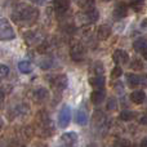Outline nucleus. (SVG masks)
<instances>
[{
    "mask_svg": "<svg viewBox=\"0 0 147 147\" xmlns=\"http://www.w3.org/2000/svg\"><path fill=\"white\" fill-rule=\"evenodd\" d=\"M12 18L21 26L34 25L39 18V9L30 4H21L13 10Z\"/></svg>",
    "mask_w": 147,
    "mask_h": 147,
    "instance_id": "obj_1",
    "label": "nucleus"
},
{
    "mask_svg": "<svg viewBox=\"0 0 147 147\" xmlns=\"http://www.w3.org/2000/svg\"><path fill=\"white\" fill-rule=\"evenodd\" d=\"M36 132L41 137H49L53 133V123L52 119L45 111H40L36 115Z\"/></svg>",
    "mask_w": 147,
    "mask_h": 147,
    "instance_id": "obj_2",
    "label": "nucleus"
},
{
    "mask_svg": "<svg viewBox=\"0 0 147 147\" xmlns=\"http://www.w3.org/2000/svg\"><path fill=\"white\" fill-rule=\"evenodd\" d=\"M16 38V32L12 23L7 18H0V40L9 41Z\"/></svg>",
    "mask_w": 147,
    "mask_h": 147,
    "instance_id": "obj_3",
    "label": "nucleus"
},
{
    "mask_svg": "<svg viewBox=\"0 0 147 147\" xmlns=\"http://www.w3.org/2000/svg\"><path fill=\"white\" fill-rule=\"evenodd\" d=\"M71 123V109L69 105H63L58 114V127L66 129Z\"/></svg>",
    "mask_w": 147,
    "mask_h": 147,
    "instance_id": "obj_4",
    "label": "nucleus"
},
{
    "mask_svg": "<svg viewBox=\"0 0 147 147\" xmlns=\"http://www.w3.org/2000/svg\"><path fill=\"white\" fill-rule=\"evenodd\" d=\"M85 54H86V49L81 43H75V44H72L71 45V49H70V56H71V58L75 62L83 61V59L85 58Z\"/></svg>",
    "mask_w": 147,
    "mask_h": 147,
    "instance_id": "obj_5",
    "label": "nucleus"
},
{
    "mask_svg": "<svg viewBox=\"0 0 147 147\" xmlns=\"http://www.w3.org/2000/svg\"><path fill=\"white\" fill-rule=\"evenodd\" d=\"M99 18V13L96 8H92L88 10H83V13L80 14V21L85 25H92V23L97 22Z\"/></svg>",
    "mask_w": 147,
    "mask_h": 147,
    "instance_id": "obj_6",
    "label": "nucleus"
},
{
    "mask_svg": "<svg viewBox=\"0 0 147 147\" xmlns=\"http://www.w3.org/2000/svg\"><path fill=\"white\" fill-rule=\"evenodd\" d=\"M51 85L54 90H58V92L65 90L67 88V76L63 75V74L54 76L51 80Z\"/></svg>",
    "mask_w": 147,
    "mask_h": 147,
    "instance_id": "obj_7",
    "label": "nucleus"
},
{
    "mask_svg": "<svg viewBox=\"0 0 147 147\" xmlns=\"http://www.w3.org/2000/svg\"><path fill=\"white\" fill-rule=\"evenodd\" d=\"M61 141L65 147H78L79 146V136L75 132H67L61 137Z\"/></svg>",
    "mask_w": 147,
    "mask_h": 147,
    "instance_id": "obj_8",
    "label": "nucleus"
},
{
    "mask_svg": "<svg viewBox=\"0 0 147 147\" xmlns=\"http://www.w3.org/2000/svg\"><path fill=\"white\" fill-rule=\"evenodd\" d=\"M30 112V106L26 103L17 105L14 109L10 111V119H17V117H25Z\"/></svg>",
    "mask_w": 147,
    "mask_h": 147,
    "instance_id": "obj_9",
    "label": "nucleus"
},
{
    "mask_svg": "<svg viewBox=\"0 0 147 147\" xmlns=\"http://www.w3.org/2000/svg\"><path fill=\"white\" fill-rule=\"evenodd\" d=\"M32 97H34V99H35V102H38V103H44V102H47L49 99V92L47 88L39 86V88H36L35 90H34Z\"/></svg>",
    "mask_w": 147,
    "mask_h": 147,
    "instance_id": "obj_10",
    "label": "nucleus"
},
{
    "mask_svg": "<svg viewBox=\"0 0 147 147\" xmlns=\"http://www.w3.org/2000/svg\"><path fill=\"white\" fill-rule=\"evenodd\" d=\"M53 8H54V12H56L57 16H63V14H66L67 10H69L70 3H69V0H54Z\"/></svg>",
    "mask_w": 147,
    "mask_h": 147,
    "instance_id": "obj_11",
    "label": "nucleus"
},
{
    "mask_svg": "<svg viewBox=\"0 0 147 147\" xmlns=\"http://www.w3.org/2000/svg\"><path fill=\"white\" fill-rule=\"evenodd\" d=\"M112 59H114V62L116 65H125L128 62V59H129V56H128V53L125 51H123V49H116V51L114 52V54H112Z\"/></svg>",
    "mask_w": 147,
    "mask_h": 147,
    "instance_id": "obj_12",
    "label": "nucleus"
},
{
    "mask_svg": "<svg viewBox=\"0 0 147 147\" xmlns=\"http://www.w3.org/2000/svg\"><path fill=\"white\" fill-rule=\"evenodd\" d=\"M105 98H106V90H105L103 88H97L96 90H93L90 94V101L93 105L102 103Z\"/></svg>",
    "mask_w": 147,
    "mask_h": 147,
    "instance_id": "obj_13",
    "label": "nucleus"
},
{
    "mask_svg": "<svg viewBox=\"0 0 147 147\" xmlns=\"http://www.w3.org/2000/svg\"><path fill=\"white\" fill-rule=\"evenodd\" d=\"M128 16V5L124 3H117L114 8V17L116 20H121V18Z\"/></svg>",
    "mask_w": 147,
    "mask_h": 147,
    "instance_id": "obj_14",
    "label": "nucleus"
},
{
    "mask_svg": "<svg viewBox=\"0 0 147 147\" xmlns=\"http://www.w3.org/2000/svg\"><path fill=\"white\" fill-rule=\"evenodd\" d=\"M93 124L97 128H103L106 125V116L101 110H96L93 115Z\"/></svg>",
    "mask_w": 147,
    "mask_h": 147,
    "instance_id": "obj_15",
    "label": "nucleus"
},
{
    "mask_svg": "<svg viewBox=\"0 0 147 147\" xmlns=\"http://www.w3.org/2000/svg\"><path fill=\"white\" fill-rule=\"evenodd\" d=\"M145 99H146V93L143 90H141V89H137V90H134V92L130 93V101L136 105L143 103Z\"/></svg>",
    "mask_w": 147,
    "mask_h": 147,
    "instance_id": "obj_16",
    "label": "nucleus"
},
{
    "mask_svg": "<svg viewBox=\"0 0 147 147\" xmlns=\"http://www.w3.org/2000/svg\"><path fill=\"white\" fill-rule=\"evenodd\" d=\"M111 35V27L109 25H101L97 30V38L99 40H106Z\"/></svg>",
    "mask_w": 147,
    "mask_h": 147,
    "instance_id": "obj_17",
    "label": "nucleus"
},
{
    "mask_svg": "<svg viewBox=\"0 0 147 147\" xmlns=\"http://www.w3.org/2000/svg\"><path fill=\"white\" fill-rule=\"evenodd\" d=\"M88 114H86L85 111H84L83 109H79L78 111H76V115H75V121L76 124L79 125H86L88 124Z\"/></svg>",
    "mask_w": 147,
    "mask_h": 147,
    "instance_id": "obj_18",
    "label": "nucleus"
},
{
    "mask_svg": "<svg viewBox=\"0 0 147 147\" xmlns=\"http://www.w3.org/2000/svg\"><path fill=\"white\" fill-rule=\"evenodd\" d=\"M25 40H26V43H28L30 45H35V44L41 43V41H43V38H39L38 32H32V31H30V32H26Z\"/></svg>",
    "mask_w": 147,
    "mask_h": 147,
    "instance_id": "obj_19",
    "label": "nucleus"
},
{
    "mask_svg": "<svg viewBox=\"0 0 147 147\" xmlns=\"http://www.w3.org/2000/svg\"><path fill=\"white\" fill-rule=\"evenodd\" d=\"M89 84H90L93 88H103L105 86V78L103 75H96L93 78L89 79Z\"/></svg>",
    "mask_w": 147,
    "mask_h": 147,
    "instance_id": "obj_20",
    "label": "nucleus"
},
{
    "mask_svg": "<svg viewBox=\"0 0 147 147\" xmlns=\"http://www.w3.org/2000/svg\"><path fill=\"white\" fill-rule=\"evenodd\" d=\"M18 70H20L22 74H31L34 70V66L32 63H31L30 61H21L20 63H18Z\"/></svg>",
    "mask_w": 147,
    "mask_h": 147,
    "instance_id": "obj_21",
    "label": "nucleus"
},
{
    "mask_svg": "<svg viewBox=\"0 0 147 147\" xmlns=\"http://www.w3.org/2000/svg\"><path fill=\"white\" fill-rule=\"evenodd\" d=\"M127 80L130 86H138L141 84V76L129 72V74H127Z\"/></svg>",
    "mask_w": 147,
    "mask_h": 147,
    "instance_id": "obj_22",
    "label": "nucleus"
},
{
    "mask_svg": "<svg viewBox=\"0 0 147 147\" xmlns=\"http://www.w3.org/2000/svg\"><path fill=\"white\" fill-rule=\"evenodd\" d=\"M146 47H147V39L145 38H140L133 43V48H134L136 52H142Z\"/></svg>",
    "mask_w": 147,
    "mask_h": 147,
    "instance_id": "obj_23",
    "label": "nucleus"
},
{
    "mask_svg": "<svg viewBox=\"0 0 147 147\" xmlns=\"http://www.w3.org/2000/svg\"><path fill=\"white\" fill-rule=\"evenodd\" d=\"M94 1L96 0H76V4L83 10H88V9L94 8Z\"/></svg>",
    "mask_w": 147,
    "mask_h": 147,
    "instance_id": "obj_24",
    "label": "nucleus"
},
{
    "mask_svg": "<svg viewBox=\"0 0 147 147\" xmlns=\"http://www.w3.org/2000/svg\"><path fill=\"white\" fill-rule=\"evenodd\" d=\"M134 116H136V114L133 111H130V110H123L119 115V119L123 120V121H130V120H133Z\"/></svg>",
    "mask_w": 147,
    "mask_h": 147,
    "instance_id": "obj_25",
    "label": "nucleus"
},
{
    "mask_svg": "<svg viewBox=\"0 0 147 147\" xmlns=\"http://www.w3.org/2000/svg\"><path fill=\"white\" fill-rule=\"evenodd\" d=\"M114 147H130V141L125 140V138H119L115 141Z\"/></svg>",
    "mask_w": 147,
    "mask_h": 147,
    "instance_id": "obj_26",
    "label": "nucleus"
},
{
    "mask_svg": "<svg viewBox=\"0 0 147 147\" xmlns=\"http://www.w3.org/2000/svg\"><path fill=\"white\" fill-rule=\"evenodd\" d=\"M93 70H94V74H96V75H103V72H105L103 63H102V62H96L93 66Z\"/></svg>",
    "mask_w": 147,
    "mask_h": 147,
    "instance_id": "obj_27",
    "label": "nucleus"
},
{
    "mask_svg": "<svg viewBox=\"0 0 147 147\" xmlns=\"http://www.w3.org/2000/svg\"><path fill=\"white\" fill-rule=\"evenodd\" d=\"M121 75H123V69L119 66V65H116V66H115L114 69H112L111 78H112V79H119Z\"/></svg>",
    "mask_w": 147,
    "mask_h": 147,
    "instance_id": "obj_28",
    "label": "nucleus"
},
{
    "mask_svg": "<svg viewBox=\"0 0 147 147\" xmlns=\"http://www.w3.org/2000/svg\"><path fill=\"white\" fill-rule=\"evenodd\" d=\"M8 74H9V67L7 65H0V80L7 78Z\"/></svg>",
    "mask_w": 147,
    "mask_h": 147,
    "instance_id": "obj_29",
    "label": "nucleus"
},
{
    "mask_svg": "<svg viewBox=\"0 0 147 147\" xmlns=\"http://www.w3.org/2000/svg\"><path fill=\"white\" fill-rule=\"evenodd\" d=\"M130 67H132L133 70H142L143 69V63L141 62V59H133V62L130 63Z\"/></svg>",
    "mask_w": 147,
    "mask_h": 147,
    "instance_id": "obj_30",
    "label": "nucleus"
},
{
    "mask_svg": "<svg viewBox=\"0 0 147 147\" xmlns=\"http://www.w3.org/2000/svg\"><path fill=\"white\" fill-rule=\"evenodd\" d=\"M116 107H117L116 99H115V98H110L109 99V103H107V110H110V111H114V110H116Z\"/></svg>",
    "mask_w": 147,
    "mask_h": 147,
    "instance_id": "obj_31",
    "label": "nucleus"
},
{
    "mask_svg": "<svg viewBox=\"0 0 147 147\" xmlns=\"http://www.w3.org/2000/svg\"><path fill=\"white\" fill-rule=\"evenodd\" d=\"M132 5H142L145 3V0H130Z\"/></svg>",
    "mask_w": 147,
    "mask_h": 147,
    "instance_id": "obj_32",
    "label": "nucleus"
},
{
    "mask_svg": "<svg viewBox=\"0 0 147 147\" xmlns=\"http://www.w3.org/2000/svg\"><path fill=\"white\" fill-rule=\"evenodd\" d=\"M140 123H141V124H143V125H147V115H143V116L141 117Z\"/></svg>",
    "mask_w": 147,
    "mask_h": 147,
    "instance_id": "obj_33",
    "label": "nucleus"
},
{
    "mask_svg": "<svg viewBox=\"0 0 147 147\" xmlns=\"http://www.w3.org/2000/svg\"><path fill=\"white\" fill-rule=\"evenodd\" d=\"M141 27L145 28V30H147V18H145V20L141 22Z\"/></svg>",
    "mask_w": 147,
    "mask_h": 147,
    "instance_id": "obj_34",
    "label": "nucleus"
},
{
    "mask_svg": "<svg viewBox=\"0 0 147 147\" xmlns=\"http://www.w3.org/2000/svg\"><path fill=\"white\" fill-rule=\"evenodd\" d=\"M140 147H147V137H145L142 141H141V146Z\"/></svg>",
    "mask_w": 147,
    "mask_h": 147,
    "instance_id": "obj_35",
    "label": "nucleus"
},
{
    "mask_svg": "<svg viewBox=\"0 0 147 147\" xmlns=\"http://www.w3.org/2000/svg\"><path fill=\"white\" fill-rule=\"evenodd\" d=\"M142 57H143V58H145L146 61H147V47H146V48L142 51Z\"/></svg>",
    "mask_w": 147,
    "mask_h": 147,
    "instance_id": "obj_36",
    "label": "nucleus"
},
{
    "mask_svg": "<svg viewBox=\"0 0 147 147\" xmlns=\"http://www.w3.org/2000/svg\"><path fill=\"white\" fill-rule=\"evenodd\" d=\"M86 147H97L96 145H94V143H90V145H88V146H86Z\"/></svg>",
    "mask_w": 147,
    "mask_h": 147,
    "instance_id": "obj_37",
    "label": "nucleus"
}]
</instances>
